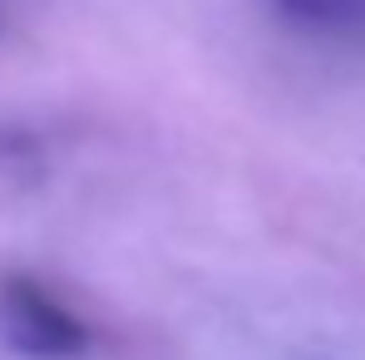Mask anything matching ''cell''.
<instances>
[{"label":"cell","mask_w":365,"mask_h":360,"mask_svg":"<svg viewBox=\"0 0 365 360\" xmlns=\"http://www.w3.org/2000/svg\"><path fill=\"white\" fill-rule=\"evenodd\" d=\"M0 341L30 360H69L89 346V326L25 272L0 277Z\"/></svg>","instance_id":"1"},{"label":"cell","mask_w":365,"mask_h":360,"mask_svg":"<svg viewBox=\"0 0 365 360\" xmlns=\"http://www.w3.org/2000/svg\"><path fill=\"white\" fill-rule=\"evenodd\" d=\"M272 5L306 30H331V35L365 30V0H272Z\"/></svg>","instance_id":"2"}]
</instances>
